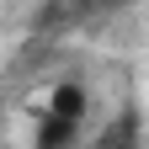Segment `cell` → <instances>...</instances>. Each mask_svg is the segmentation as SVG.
<instances>
[{
    "instance_id": "cell-2",
    "label": "cell",
    "mask_w": 149,
    "mask_h": 149,
    "mask_svg": "<svg viewBox=\"0 0 149 149\" xmlns=\"http://www.w3.org/2000/svg\"><path fill=\"white\" fill-rule=\"evenodd\" d=\"M123 6L128 0H64V11H69L74 27H96V22H107V16H117Z\"/></svg>"
},
{
    "instance_id": "cell-1",
    "label": "cell",
    "mask_w": 149,
    "mask_h": 149,
    "mask_svg": "<svg viewBox=\"0 0 149 149\" xmlns=\"http://www.w3.org/2000/svg\"><path fill=\"white\" fill-rule=\"evenodd\" d=\"M85 112H91V96H85V85L80 80H59L48 91V107H43V117H37V133L32 144L37 149H64L85 133Z\"/></svg>"
},
{
    "instance_id": "cell-3",
    "label": "cell",
    "mask_w": 149,
    "mask_h": 149,
    "mask_svg": "<svg viewBox=\"0 0 149 149\" xmlns=\"http://www.w3.org/2000/svg\"><path fill=\"white\" fill-rule=\"evenodd\" d=\"M133 139H139V123H133V112H128L117 128H107V144H133Z\"/></svg>"
}]
</instances>
